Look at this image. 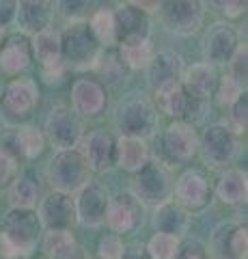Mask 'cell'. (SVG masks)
Wrapping results in <instances>:
<instances>
[{
	"mask_svg": "<svg viewBox=\"0 0 248 259\" xmlns=\"http://www.w3.org/2000/svg\"><path fill=\"white\" fill-rule=\"evenodd\" d=\"M67 74V67L65 65H59V67H47V69H39V76L45 84H61L63 78Z\"/></svg>",
	"mask_w": 248,
	"mask_h": 259,
	"instance_id": "obj_45",
	"label": "cell"
},
{
	"mask_svg": "<svg viewBox=\"0 0 248 259\" xmlns=\"http://www.w3.org/2000/svg\"><path fill=\"white\" fill-rule=\"evenodd\" d=\"M207 253L212 259H246L248 227L244 221H222L214 227Z\"/></svg>",
	"mask_w": 248,
	"mask_h": 259,
	"instance_id": "obj_13",
	"label": "cell"
},
{
	"mask_svg": "<svg viewBox=\"0 0 248 259\" xmlns=\"http://www.w3.org/2000/svg\"><path fill=\"white\" fill-rule=\"evenodd\" d=\"M154 106H156L158 112L171 117V121H183V117H186V108H188V95L183 93V89L179 84L177 89L158 93Z\"/></svg>",
	"mask_w": 248,
	"mask_h": 259,
	"instance_id": "obj_32",
	"label": "cell"
},
{
	"mask_svg": "<svg viewBox=\"0 0 248 259\" xmlns=\"http://www.w3.org/2000/svg\"><path fill=\"white\" fill-rule=\"evenodd\" d=\"M117 139L106 130H91L89 134L82 136L78 145L80 156L84 158L89 171L95 175L110 173L117 162Z\"/></svg>",
	"mask_w": 248,
	"mask_h": 259,
	"instance_id": "obj_14",
	"label": "cell"
},
{
	"mask_svg": "<svg viewBox=\"0 0 248 259\" xmlns=\"http://www.w3.org/2000/svg\"><path fill=\"white\" fill-rule=\"evenodd\" d=\"M117 26V48L134 46L151 39V18L142 13L134 3H123L115 9Z\"/></svg>",
	"mask_w": 248,
	"mask_h": 259,
	"instance_id": "obj_20",
	"label": "cell"
},
{
	"mask_svg": "<svg viewBox=\"0 0 248 259\" xmlns=\"http://www.w3.org/2000/svg\"><path fill=\"white\" fill-rule=\"evenodd\" d=\"M89 259H100V257H89Z\"/></svg>",
	"mask_w": 248,
	"mask_h": 259,
	"instance_id": "obj_50",
	"label": "cell"
},
{
	"mask_svg": "<svg viewBox=\"0 0 248 259\" xmlns=\"http://www.w3.org/2000/svg\"><path fill=\"white\" fill-rule=\"evenodd\" d=\"M61 54L67 69L91 71L97 67L104 48L95 41L86 24H67L61 30Z\"/></svg>",
	"mask_w": 248,
	"mask_h": 259,
	"instance_id": "obj_3",
	"label": "cell"
},
{
	"mask_svg": "<svg viewBox=\"0 0 248 259\" xmlns=\"http://www.w3.org/2000/svg\"><path fill=\"white\" fill-rule=\"evenodd\" d=\"M246 93V89L239 84V82H235L233 78H231L229 74H225L222 78H218V84H216V97H218V102H220V106H231L237 97H242Z\"/></svg>",
	"mask_w": 248,
	"mask_h": 259,
	"instance_id": "obj_40",
	"label": "cell"
},
{
	"mask_svg": "<svg viewBox=\"0 0 248 259\" xmlns=\"http://www.w3.org/2000/svg\"><path fill=\"white\" fill-rule=\"evenodd\" d=\"M173 201L177 203L179 207H183L186 212L192 214H201L210 207L212 199H214V190H212V184L210 180L196 168H188L183 171L177 182L173 186Z\"/></svg>",
	"mask_w": 248,
	"mask_h": 259,
	"instance_id": "obj_12",
	"label": "cell"
},
{
	"mask_svg": "<svg viewBox=\"0 0 248 259\" xmlns=\"http://www.w3.org/2000/svg\"><path fill=\"white\" fill-rule=\"evenodd\" d=\"M95 71H100L102 80L100 82L106 87H117L127 80V76H130V69L125 67V63L121 61V56H119L117 48H113V50H104L102 59L97 63V67H95Z\"/></svg>",
	"mask_w": 248,
	"mask_h": 259,
	"instance_id": "obj_31",
	"label": "cell"
},
{
	"mask_svg": "<svg viewBox=\"0 0 248 259\" xmlns=\"http://www.w3.org/2000/svg\"><path fill=\"white\" fill-rule=\"evenodd\" d=\"M179 244H181L179 238L164 236V233H154L147 240L145 248H147L149 259H177Z\"/></svg>",
	"mask_w": 248,
	"mask_h": 259,
	"instance_id": "obj_35",
	"label": "cell"
},
{
	"mask_svg": "<svg viewBox=\"0 0 248 259\" xmlns=\"http://www.w3.org/2000/svg\"><path fill=\"white\" fill-rule=\"evenodd\" d=\"M183 69H186V65H183V56L179 52L160 50L147 65V84L154 95L177 89L181 84Z\"/></svg>",
	"mask_w": 248,
	"mask_h": 259,
	"instance_id": "obj_17",
	"label": "cell"
},
{
	"mask_svg": "<svg viewBox=\"0 0 248 259\" xmlns=\"http://www.w3.org/2000/svg\"><path fill=\"white\" fill-rule=\"evenodd\" d=\"M218 69H214L207 63H192L190 67L183 69L181 76V89L188 97L196 102H210L216 93V84H218Z\"/></svg>",
	"mask_w": 248,
	"mask_h": 259,
	"instance_id": "obj_22",
	"label": "cell"
},
{
	"mask_svg": "<svg viewBox=\"0 0 248 259\" xmlns=\"http://www.w3.org/2000/svg\"><path fill=\"white\" fill-rule=\"evenodd\" d=\"M214 194L218 197L220 203L229 207L246 205L248 199V173L244 168H225L214 186Z\"/></svg>",
	"mask_w": 248,
	"mask_h": 259,
	"instance_id": "obj_25",
	"label": "cell"
},
{
	"mask_svg": "<svg viewBox=\"0 0 248 259\" xmlns=\"http://www.w3.org/2000/svg\"><path fill=\"white\" fill-rule=\"evenodd\" d=\"M125 250V244H123V238L115 236V233H108V236H104L97 244V255L100 259H121Z\"/></svg>",
	"mask_w": 248,
	"mask_h": 259,
	"instance_id": "obj_41",
	"label": "cell"
},
{
	"mask_svg": "<svg viewBox=\"0 0 248 259\" xmlns=\"http://www.w3.org/2000/svg\"><path fill=\"white\" fill-rule=\"evenodd\" d=\"M119 56L121 61L125 63V67L130 71H136V69H147V65L154 59V44L149 41H140V44H134V46H119L117 48Z\"/></svg>",
	"mask_w": 248,
	"mask_h": 259,
	"instance_id": "obj_33",
	"label": "cell"
},
{
	"mask_svg": "<svg viewBox=\"0 0 248 259\" xmlns=\"http://www.w3.org/2000/svg\"><path fill=\"white\" fill-rule=\"evenodd\" d=\"M239 41V32L231 22H216L205 32L203 39V63L212 65L214 69L227 67L231 56L235 54Z\"/></svg>",
	"mask_w": 248,
	"mask_h": 259,
	"instance_id": "obj_15",
	"label": "cell"
},
{
	"mask_svg": "<svg viewBox=\"0 0 248 259\" xmlns=\"http://www.w3.org/2000/svg\"><path fill=\"white\" fill-rule=\"evenodd\" d=\"M142 223H145V207H142V203L130 190H121L108 199L104 225H106L115 236L123 238L127 233L138 231Z\"/></svg>",
	"mask_w": 248,
	"mask_h": 259,
	"instance_id": "obj_10",
	"label": "cell"
},
{
	"mask_svg": "<svg viewBox=\"0 0 248 259\" xmlns=\"http://www.w3.org/2000/svg\"><path fill=\"white\" fill-rule=\"evenodd\" d=\"M151 225H154L156 233H164V236H173V238L183 240V238H188L192 216L171 199L154 209Z\"/></svg>",
	"mask_w": 248,
	"mask_h": 259,
	"instance_id": "obj_24",
	"label": "cell"
},
{
	"mask_svg": "<svg viewBox=\"0 0 248 259\" xmlns=\"http://www.w3.org/2000/svg\"><path fill=\"white\" fill-rule=\"evenodd\" d=\"M227 74L239 82L244 89H246V82H248V46L246 44H239L235 54L231 56V61L227 65Z\"/></svg>",
	"mask_w": 248,
	"mask_h": 259,
	"instance_id": "obj_39",
	"label": "cell"
},
{
	"mask_svg": "<svg viewBox=\"0 0 248 259\" xmlns=\"http://www.w3.org/2000/svg\"><path fill=\"white\" fill-rule=\"evenodd\" d=\"M45 175H47V184H50L54 192L71 194V197L86 182H91V171L78 149L54 151V156L47 162Z\"/></svg>",
	"mask_w": 248,
	"mask_h": 259,
	"instance_id": "obj_5",
	"label": "cell"
},
{
	"mask_svg": "<svg viewBox=\"0 0 248 259\" xmlns=\"http://www.w3.org/2000/svg\"><path fill=\"white\" fill-rule=\"evenodd\" d=\"M43 231L45 229L37 216V209L9 207L3 216V231L0 233L28 259L37 250L39 242L43 238Z\"/></svg>",
	"mask_w": 248,
	"mask_h": 259,
	"instance_id": "obj_7",
	"label": "cell"
},
{
	"mask_svg": "<svg viewBox=\"0 0 248 259\" xmlns=\"http://www.w3.org/2000/svg\"><path fill=\"white\" fill-rule=\"evenodd\" d=\"M199 153L207 166L229 168L239 156V139L225 123H207L199 134Z\"/></svg>",
	"mask_w": 248,
	"mask_h": 259,
	"instance_id": "obj_8",
	"label": "cell"
},
{
	"mask_svg": "<svg viewBox=\"0 0 248 259\" xmlns=\"http://www.w3.org/2000/svg\"><path fill=\"white\" fill-rule=\"evenodd\" d=\"M41 132L45 141L52 143V147L57 151H69V149H78V145L84 136V123L71 110V106L57 104L45 115Z\"/></svg>",
	"mask_w": 248,
	"mask_h": 259,
	"instance_id": "obj_9",
	"label": "cell"
},
{
	"mask_svg": "<svg viewBox=\"0 0 248 259\" xmlns=\"http://www.w3.org/2000/svg\"><path fill=\"white\" fill-rule=\"evenodd\" d=\"M162 26L179 37H192L205 24V3L199 0H173L160 7Z\"/></svg>",
	"mask_w": 248,
	"mask_h": 259,
	"instance_id": "obj_11",
	"label": "cell"
},
{
	"mask_svg": "<svg viewBox=\"0 0 248 259\" xmlns=\"http://www.w3.org/2000/svg\"><path fill=\"white\" fill-rule=\"evenodd\" d=\"M3 39H5V32H3V30H0V44H3Z\"/></svg>",
	"mask_w": 248,
	"mask_h": 259,
	"instance_id": "obj_49",
	"label": "cell"
},
{
	"mask_svg": "<svg viewBox=\"0 0 248 259\" xmlns=\"http://www.w3.org/2000/svg\"><path fill=\"white\" fill-rule=\"evenodd\" d=\"M110 194L106 186L100 182H86L82 188L74 194V209H76V223L89 229H100L106 218Z\"/></svg>",
	"mask_w": 248,
	"mask_h": 259,
	"instance_id": "obj_16",
	"label": "cell"
},
{
	"mask_svg": "<svg viewBox=\"0 0 248 259\" xmlns=\"http://www.w3.org/2000/svg\"><path fill=\"white\" fill-rule=\"evenodd\" d=\"M76 242L78 240L74 238L71 231H43V238H41V242H39V246H41L43 257L47 259V257L61 253L63 248L76 244Z\"/></svg>",
	"mask_w": 248,
	"mask_h": 259,
	"instance_id": "obj_37",
	"label": "cell"
},
{
	"mask_svg": "<svg viewBox=\"0 0 248 259\" xmlns=\"http://www.w3.org/2000/svg\"><path fill=\"white\" fill-rule=\"evenodd\" d=\"M113 119L119 136L149 141L158 132L160 115L154 104L145 97H125L117 104Z\"/></svg>",
	"mask_w": 248,
	"mask_h": 259,
	"instance_id": "obj_2",
	"label": "cell"
},
{
	"mask_svg": "<svg viewBox=\"0 0 248 259\" xmlns=\"http://www.w3.org/2000/svg\"><path fill=\"white\" fill-rule=\"evenodd\" d=\"M212 7H216L222 15H227L229 20H237L242 18V15H246V3H242V0H229V3H210Z\"/></svg>",
	"mask_w": 248,
	"mask_h": 259,
	"instance_id": "obj_43",
	"label": "cell"
},
{
	"mask_svg": "<svg viewBox=\"0 0 248 259\" xmlns=\"http://www.w3.org/2000/svg\"><path fill=\"white\" fill-rule=\"evenodd\" d=\"M7 192H9V205L15 209H37V203L41 199L39 182L33 173H20Z\"/></svg>",
	"mask_w": 248,
	"mask_h": 259,
	"instance_id": "obj_30",
	"label": "cell"
},
{
	"mask_svg": "<svg viewBox=\"0 0 248 259\" xmlns=\"http://www.w3.org/2000/svg\"><path fill=\"white\" fill-rule=\"evenodd\" d=\"M86 26H89L95 41H97L104 50H113V48H117L115 9H110V7H97V9L91 13Z\"/></svg>",
	"mask_w": 248,
	"mask_h": 259,
	"instance_id": "obj_29",
	"label": "cell"
},
{
	"mask_svg": "<svg viewBox=\"0 0 248 259\" xmlns=\"http://www.w3.org/2000/svg\"><path fill=\"white\" fill-rule=\"evenodd\" d=\"M20 175V158L9 149L0 147V194L11 188V184Z\"/></svg>",
	"mask_w": 248,
	"mask_h": 259,
	"instance_id": "obj_36",
	"label": "cell"
},
{
	"mask_svg": "<svg viewBox=\"0 0 248 259\" xmlns=\"http://www.w3.org/2000/svg\"><path fill=\"white\" fill-rule=\"evenodd\" d=\"M177 259H212L207 246L199 238H183L179 244Z\"/></svg>",
	"mask_w": 248,
	"mask_h": 259,
	"instance_id": "obj_42",
	"label": "cell"
},
{
	"mask_svg": "<svg viewBox=\"0 0 248 259\" xmlns=\"http://www.w3.org/2000/svg\"><path fill=\"white\" fill-rule=\"evenodd\" d=\"M41 91L33 78H11L0 91V121L13 130L35 117Z\"/></svg>",
	"mask_w": 248,
	"mask_h": 259,
	"instance_id": "obj_1",
	"label": "cell"
},
{
	"mask_svg": "<svg viewBox=\"0 0 248 259\" xmlns=\"http://www.w3.org/2000/svg\"><path fill=\"white\" fill-rule=\"evenodd\" d=\"M121 259H149V255L142 242H132V244H125Z\"/></svg>",
	"mask_w": 248,
	"mask_h": 259,
	"instance_id": "obj_47",
	"label": "cell"
},
{
	"mask_svg": "<svg viewBox=\"0 0 248 259\" xmlns=\"http://www.w3.org/2000/svg\"><path fill=\"white\" fill-rule=\"evenodd\" d=\"M37 216L45 231H71L76 225L74 197L50 190L37 203Z\"/></svg>",
	"mask_w": 248,
	"mask_h": 259,
	"instance_id": "obj_19",
	"label": "cell"
},
{
	"mask_svg": "<svg viewBox=\"0 0 248 259\" xmlns=\"http://www.w3.org/2000/svg\"><path fill=\"white\" fill-rule=\"evenodd\" d=\"M0 259H28V257H24L20 250L0 233Z\"/></svg>",
	"mask_w": 248,
	"mask_h": 259,
	"instance_id": "obj_48",
	"label": "cell"
},
{
	"mask_svg": "<svg viewBox=\"0 0 248 259\" xmlns=\"http://www.w3.org/2000/svg\"><path fill=\"white\" fill-rule=\"evenodd\" d=\"M160 162L171 168V164H188L199 153V132L186 121H171L158 136Z\"/></svg>",
	"mask_w": 248,
	"mask_h": 259,
	"instance_id": "obj_6",
	"label": "cell"
},
{
	"mask_svg": "<svg viewBox=\"0 0 248 259\" xmlns=\"http://www.w3.org/2000/svg\"><path fill=\"white\" fill-rule=\"evenodd\" d=\"M54 11L67 24H86L95 11V3H86V0H61L54 3Z\"/></svg>",
	"mask_w": 248,
	"mask_h": 259,
	"instance_id": "obj_34",
	"label": "cell"
},
{
	"mask_svg": "<svg viewBox=\"0 0 248 259\" xmlns=\"http://www.w3.org/2000/svg\"><path fill=\"white\" fill-rule=\"evenodd\" d=\"M117 143V162L115 166H119L125 173H138L142 166L151 160V149L147 141L140 139H127V136H119Z\"/></svg>",
	"mask_w": 248,
	"mask_h": 259,
	"instance_id": "obj_27",
	"label": "cell"
},
{
	"mask_svg": "<svg viewBox=\"0 0 248 259\" xmlns=\"http://www.w3.org/2000/svg\"><path fill=\"white\" fill-rule=\"evenodd\" d=\"M30 52H33V61H37L39 69L65 65L61 54V30L47 28L39 35L30 37Z\"/></svg>",
	"mask_w": 248,
	"mask_h": 259,
	"instance_id": "obj_28",
	"label": "cell"
},
{
	"mask_svg": "<svg viewBox=\"0 0 248 259\" xmlns=\"http://www.w3.org/2000/svg\"><path fill=\"white\" fill-rule=\"evenodd\" d=\"M225 125L235 136L246 132V127H248V93H244L242 97H237V100L229 106V121Z\"/></svg>",
	"mask_w": 248,
	"mask_h": 259,
	"instance_id": "obj_38",
	"label": "cell"
},
{
	"mask_svg": "<svg viewBox=\"0 0 248 259\" xmlns=\"http://www.w3.org/2000/svg\"><path fill=\"white\" fill-rule=\"evenodd\" d=\"M173 173L158 158H151L138 173L132 175V194L142 203V207L156 209L158 205L173 199Z\"/></svg>",
	"mask_w": 248,
	"mask_h": 259,
	"instance_id": "obj_4",
	"label": "cell"
},
{
	"mask_svg": "<svg viewBox=\"0 0 248 259\" xmlns=\"http://www.w3.org/2000/svg\"><path fill=\"white\" fill-rule=\"evenodd\" d=\"M47 259H89V255L84 253V248L78 244H71V246H67V248H63L61 253H57V255H52V257H47Z\"/></svg>",
	"mask_w": 248,
	"mask_h": 259,
	"instance_id": "obj_46",
	"label": "cell"
},
{
	"mask_svg": "<svg viewBox=\"0 0 248 259\" xmlns=\"http://www.w3.org/2000/svg\"><path fill=\"white\" fill-rule=\"evenodd\" d=\"M15 9H18V3H13V0H0V30L3 32L9 26H13Z\"/></svg>",
	"mask_w": 248,
	"mask_h": 259,
	"instance_id": "obj_44",
	"label": "cell"
},
{
	"mask_svg": "<svg viewBox=\"0 0 248 259\" xmlns=\"http://www.w3.org/2000/svg\"><path fill=\"white\" fill-rule=\"evenodd\" d=\"M33 65V52H30V39L13 32L5 37L0 44V71L7 76H20Z\"/></svg>",
	"mask_w": 248,
	"mask_h": 259,
	"instance_id": "obj_23",
	"label": "cell"
},
{
	"mask_svg": "<svg viewBox=\"0 0 248 259\" xmlns=\"http://www.w3.org/2000/svg\"><path fill=\"white\" fill-rule=\"evenodd\" d=\"M45 143L47 141L41 132V127L26 123V125L13 127L9 134V145H3V147L15 153L20 160H35L43 153Z\"/></svg>",
	"mask_w": 248,
	"mask_h": 259,
	"instance_id": "obj_26",
	"label": "cell"
},
{
	"mask_svg": "<svg viewBox=\"0 0 248 259\" xmlns=\"http://www.w3.org/2000/svg\"><path fill=\"white\" fill-rule=\"evenodd\" d=\"M108 108V89L97 78H78L71 84V110L80 119H97Z\"/></svg>",
	"mask_w": 248,
	"mask_h": 259,
	"instance_id": "obj_18",
	"label": "cell"
},
{
	"mask_svg": "<svg viewBox=\"0 0 248 259\" xmlns=\"http://www.w3.org/2000/svg\"><path fill=\"white\" fill-rule=\"evenodd\" d=\"M54 3L47 0H22L15 9V28L24 37H35L39 32L52 28Z\"/></svg>",
	"mask_w": 248,
	"mask_h": 259,
	"instance_id": "obj_21",
	"label": "cell"
}]
</instances>
